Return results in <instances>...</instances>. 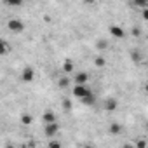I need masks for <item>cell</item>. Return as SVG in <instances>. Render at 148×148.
<instances>
[{"mask_svg":"<svg viewBox=\"0 0 148 148\" xmlns=\"http://www.w3.org/2000/svg\"><path fill=\"white\" fill-rule=\"evenodd\" d=\"M91 92H92V91H91L86 84H75V87L71 89V94L75 96V98H79V99L84 98V96H87V94H91Z\"/></svg>","mask_w":148,"mask_h":148,"instance_id":"obj_1","label":"cell"},{"mask_svg":"<svg viewBox=\"0 0 148 148\" xmlns=\"http://www.w3.org/2000/svg\"><path fill=\"white\" fill-rule=\"evenodd\" d=\"M7 28H9L12 33H21V32L25 30V23H23L21 19H11V21L7 23Z\"/></svg>","mask_w":148,"mask_h":148,"instance_id":"obj_2","label":"cell"},{"mask_svg":"<svg viewBox=\"0 0 148 148\" xmlns=\"http://www.w3.org/2000/svg\"><path fill=\"white\" fill-rule=\"evenodd\" d=\"M33 79H35V71H33V68H32V66L23 68V71H21V80H23V82H32Z\"/></svg>","mask_w":148,"mask_h":148,"instance_id":"obj_3","label":"cell"},{"mask_svg":"<svg viewBox=\"0 0 148 148\" xmlns=\"http://www.w3.org/2000/svg\"><path fill=\"white\" fill-rule=\"evenodd\" d=\"M108 32H110V35H112L113 38H119V40L125 37V32H124L120 26H117V25H112V26L108 28Z\"/></svg>","mask_w":148,"mask_h":148,"instance_id":"obj_4","label":"cell"},{"mask_svg":"<svg viewBox=\"0 0 148 148\" xmlns=\"http://www.w3.org/2000/svg\"><path fill=\"white\" fill-rule=\"evenodd\" d=\"M58 132H59V125H58V122H52V124H45V136L52 138V136H56Z\"/></svg>","mask_w":148,"mask_h":148,"instance_id":"obj_5","label":"cell"},{"mask_svg":"<svg viewBox=\"0 0 148 148\" xmlns=\"http://www.w3.org/2000/svg\"><path fill=\"white\" fill-rule=\"evenodd\" d=\"M87 80H89V73H86V71H79L73 77V82L75 84H87Z\"/></svg>","mask_w":148,"mask_h":148,"instance_id":"obj_6","label":"cell"},{"mask_svg":"<svg viewBox=\"0 0 148 148\" xmlns=\"http://www.w3.org/2000/svg\"><path fill=\"white\" fill-rule=\"evenodd\" d=\"M117 106H119L117 99H112V98H108V99L103 103V108H105L106 112H113V110H117Z\"/></svg>","mask_w":148,"mask_h":148,"instance_id":"obj_7","label":"cell"},{"mask_svg":"<svg viewBox=\"0 0 148 148\" xmlns=\"http://www.w3.org/2000/svg\"><path fill=\"white\" fill-rule=\"evenodd\" d=\"M42 122H44V124H52V122H56V113L51 112V110L44 112V115H42Z\"/></svg>","mask_w":148,"mask_h":148,"instance_id":"obj_8","label":"cell"},{"mask_svg":"<svg viewBox=\"0 0 148 148\" xmlns=\"http://www.w3.org/2000/svg\"><path fill=\"white\" fill-rule=\"evenodd\" d=\"M80 103L84 105V106H92L94 103H96V96L91 92V94H87V96H84V98H80Z\"/></svg>","mask_w":148,"mask_h":148,"instance_id":"obj_9","label":"cell"},{"mask_svg":"<svg viewBox=\"0 0 148 148\" xmlns=\"http://www.w3.org/2000/svg\"><path fill=\"white\" fill-rule=\"evenodd\" d=\"M131 4H132V7H136V9H141V11H143V9H146V7H148V0H132Z\"/></svg>","mask_w":148,"mask_h":148,"instance_id":"obj_10","label":"cell"},{"mask_svg":"<svg viewBox=\"0 0 148 148\" xmlns=\"http://www.w3.org/2000/svg\"><path fill=\"white\" fill-rule=\"evenodd\" d=\"M73 68H75V64H73L71 59H66V61L63 63V71H64V73H71Z\"/></svg>","mask_w":148,"mask_h":148,"instance_id":"obj_11","label":"cell"},{"mask_svg":"<svg viewBox=\"0 0 148 148\" xmlns=\"http://www.w3.org/2000/svg\"><path fill=\"white\" fill-rule=\"evenodd\" d=\"M19 122H21L23 125H30V124L33 122V117H32L30 113H23V115H21V119H19Z\"/></svg>","mask_w":148,"mask_h":148,"instance_id":"obj_12","label":"cell"},{"mask_svg":"<svg viewBox=\"0 0 148 148\" xmlns=\"http://www.w3.org/2000/svg\"><path fill=\"white\" fill-rule=\"evenodd\" d=\"M70 80H71V79H68V77H61V79L58 80V86H59L61 89H66V87L70 86Z\"/></svg>","mask_w":148,"mask_h":148,"instance_id":"obj_13","label":"cell"},{"mask_svg":"<svg viewBox=\"0 0 148 148\" xmlns=\"http://www.w3.org/2000/svg\"><path fill=\"white\" fill-rule=\"evenodd\" d=\"M108 131H110V134H115V136H117V134L122 132V127H120L119 124H112V125L108 127Z\"/></svg>","mask_w":148,"mask_h":148,"instance_id":"obj_14","label":"cell"},{"mask_svg":"<svg viewBox=\"0 0 148 148\" xmlns=\"http://www.w3.org/2000/svg\"><path fill=\"white\" fill-rule=\"evenodd\" d=\"M94 64H96V66H98V68H103V66H105V64H106V59H105V58H103V56H98V58H96V59H94Z\"/></svg>","mask_w":148,"mask_h":148,"instance_id":"obj_15","label":"cell"},{"mask_svg":"<svg viewBox=\"0 0 148 148\" xmlns=\"http://www.w3.org/2000/svg\"><path fill=\"white\" fill-rule=\"evenodd\" d=\"M23 2H25V0H5V4L11 5V7H19Z\"/></svg>","mask_w":148,"mask_h":148,"instance_id":"obj_16","label":"cell"},{"mask_svg":"<svg viewBox=\"0 0 148 148\" xmlns=\"http://www.w3.org/2000/svg\"><path fill=\"white\" fill-rule=\"evenodd\" d=\"M96 47H98V51H105L108 47V42L106 40H98L96 42Z\"/></svg>","mask_w":148,"mask_h":148,"instance_id":"obj_17","label":"cell"},{"mask_svg":"<svg viewBox=\"0 0 148 148\" xmlns=\"http://www.w3.org/2000/svg\"><path fill=\"white\" fill-rule=\"evenodd\" d=\"M0 45H2V54H9V51H11V45H9L5 40H2V42H0Z\"/></svg>","mask_w":148,"mask_h":148,"instance_id":"obj_18","label":"cell"},{"mask_svg":"<svg viewBox=\"0 0 148 148\" xmlns=\"http://www.w3.org/2000/svg\"><path fill=\"white\" fill-rule=\"evenodd\" d=\"M131 56H132V61H134V63H139V61L143 59V58H141V54H139L138 51H132V52H131Z\"/></svg>","mask_w":148,"mask_h":148,"instance_id":"obj_19","label":"cell"},{"mask_svg":"<svg viewBox=\"0 0 148 148\" xmlns=\"http://www.w3.org/2000/svg\"><path fill=\"white\" fill-rule=\"evenodd\" d=\"M63 108H64L66 112H68V110H71V101H70L68 98H64V99H63Z\"/></svg>","mask_w":148,"mask_h":148,"instance_id":"obj_20","label":"cell"},{"mask_svg":"<svg viewBox=\"0 0 148 148\" xmlns=\"http://www.w3.org/2000/svg\"><path fill=\"white\" fill-rule=\"evenodd\" d=\"M136 146L145 148V146H146V141H145V139H138V141H136Z\"/></svg>","mask_w":148,"mask_h":148,"instance_id":"obj_21","label":"cell"},{"mask_svg":"<svg viewBox=\"0 0 148 148\" xmlns=\"http://www.w3.org/2000/svg\"><path fill=\"white\" fill-rule=\"evenodd\" d=\"M141 16H143V19H145V21H146V23H148V7H146V9H143V11H141Z\"/></svg>","mask_w":148,"mask_h":148,"instance_id":"obj_22","label":"cell"},{"mask_svg":"<svg viewBox=\"0 0 148 148\" xmlns=\"http://www.w3.org/2000/svg\"><path fill=\"white\" fill-rule=\"evenodd\" d=\"M49 146H51V148H59V146H61V143H59V141H51V143H49Z\"/></svg>","mask_w":148,"mask_h":148,"instance_id":"obj_23","label":"cell"},{"mask_svg":"<svg viewBox=\"0 0 148 148\" xmlns=\"http://www.w3.org/2000/svg\"><path fill=\"white\" fill-rule=\"evenodd\" d=\"M96 2V0H84V4H87V5H92Z\"/></svg>","mask_w":148,"mask_h":148,"instance_id":"obj_24","label":"cell"},{"mask_svg":"<svg viewBox=\"0 0 148 148\" xmlns=\"http://www.w3.org/2000/svg\"><path fill=\"white\" fill-rule=\"evenodd\" d=\"M132 35L138 37V35H139V30H138V28H132Z\"/></svg>","mask_w":148,"mask_h":148,"instance_id":"obj_25","label":"cell"},{"mask_svg":"<svg viewBox=\"0 0 148 148\" xmlns=\"http://www.w3.org/2000/svg\"><path fill=\"white\" fill-rule=\"evenodd\" d=\"M145 92H146V94H148V82H146V84H145Z\"/></svg>","mask_w":148,"mask_h":148,"instance_id":"obj_26","label":"cell"},{"mask_svg":"<svg viewBox=\"0 0 148 148\" xmlns=\"http://www.w3.org/2000/svg\"><path fill=\"white\" fill-rule=\"evenodd\" d=\"M146 131H148V122H146Z\"/></svg>","mask_w":148,"mask_h":148,"instance_id":"obj_27","label":"cell"}]
</instances>
